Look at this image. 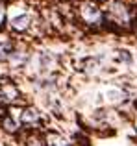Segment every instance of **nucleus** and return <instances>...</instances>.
<instances>
[{"instance_id":"obj_4","label":"nucleus","mask_w":137,"mask_h":146,"mask_svg":"<svg viewBox=\"0 0 137 146\" xmlns=\"http://www.w3.org/2000/svg\"><path fill=\"white\" fill-rule=\"evenodd\" d=\"M30 24V17L28 15H21V17H15L11 19V28L17 30V32H24Z\"/></svg>"},{"instance_id":"obj_7","label":"nucleus","mask_w":137,"mask_h":146,"mask_svg":"<svg viewBox=\"0 0 137 146\" xmlns=\"http://www.w3.org/2000/svg\"><path fill=\"white\" fill-rule=\"evenodd\" d=\"M2 126H4V129H6V131H15V129H17V122L13 120V118H4V122H2Z\"/></svg>"},{"instance_id":"obj_8","label":"nucleus","mask_w":137,"mask_h":146,"mask_svg":"<svg viewBox=\"0 0 137 146\" xmlns=\"http://www.w3.org/2000/svg\"><path fill=\"white\" fill-rule=\"evenodd\" d=\"M4 17H6V13H4V7L0 6V24L4 22Z\"/></svg>"},{"instance_id":"obj_2","label":"nucleus","mask_w":137,"mask_h":146,"mask_svg":"<svg viewBox=\"0 0 137 146\" xmlns=\"http://www.w3.org/2000/svg\"><path fill=\"white\" fill-rule=\"evenodd\" d=\"M17 96H19L17 87H15L11 82H7V80H2V82H0V98L11 102V100H15Z\"/></svg>"},{"instance_id":"obj_3","label":"nucleus","mask_w":137,"mask_h":146,"mask_svg":"<svg viewBox=\"0 0 137 146\" xmlns=\"http://www.w3.org/2000/svg\"><path fill=\"white\" fill-rule=\"evenodd\" d=\"M21 118H22V122H24V124H35V122H39L41 115H39V111L33 109V107H26V109L22 111Z\"/></svg>"},{"instance_id":"obj_5","label":"nucleus","mask_w":137,"mask_h":146,"mask_svg":"<svg viewBox=\"0 0 137 146\" xmlns=\"http://www.w3.org/2000/svg\"><path fill=\"white\" fill-rule=\"evenodd\" d=\"M47 146H68L67 139L59 133H48L47 135Z\"/></svg>"},{"instance_id":"obj_1","label":"nucleus","mask_w":137,"mask_h":146,"mask_svg":"<svg viewBox=\"0 0 137 146\" xmlns=\"http://www.w3.org/2000/svg\"><path fill=\"white\" fill-rule=\"evenodd\" d=\"M82 17H83V21L89 22V24H98V22L102 21L100 9H98L96 6H93V4H85V6L82 7Z\"/></svg>"},{"instance_id":"obj_6","label":"nucleus","mask_w":137,"mask_h":146,"mask_svg":"<svg viewBox=\"0 0 137 146\" xmlns=\"http://www.w3.org/2000/svg\"><path fill=\"white\" fill-rule=\"evenodd\" d=\"M11 57V44L9 43H0V59Z\"/></svg>"}]
</instances>
